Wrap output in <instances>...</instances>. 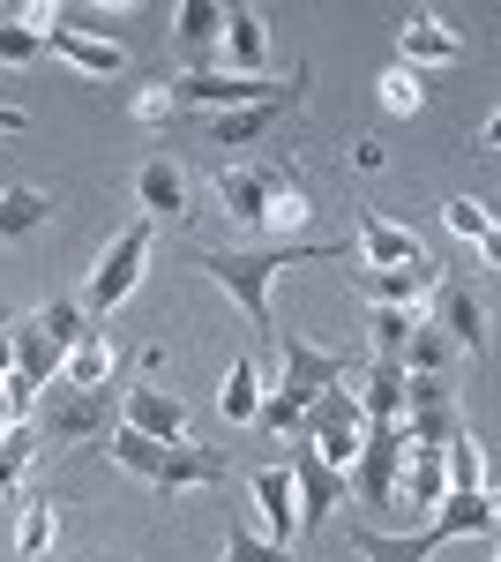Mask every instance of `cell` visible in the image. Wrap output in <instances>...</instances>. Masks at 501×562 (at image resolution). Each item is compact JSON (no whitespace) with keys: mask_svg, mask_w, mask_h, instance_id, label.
<instances>
[{"mask_svg":"<svg viewBox=\"0 0 501 562\" xmlns=\"http://www.w3.org/2000/svg\"><path fill=\"white\" fill-rule=\"evenodd\" d=\"M337 256H352V240H293V248H254V256H217V248H203L195 262H203V278L217 293L240 301V315H248L254 330H270V323H277V315H270V285H277L285 270H299V262H337Z\"/></svg>","mask_w":501,"mask_h":562,"instance_id":"6da1fadb","label":"cell"},{"mask_svg":"<svg viewBox=\"0 0 501 562\" xmlns=\"http://www.w3.org/2000/svg\"><path fill=\"white\" fill-rule=\"evenodd\" d=\"M464 532H494V495H442L434 518L419 532H375V525H352V548L367 562H426L442 540H464Z\"/></svg>","mask_w":501,"mask_h":562,"instance_id":"7a4b0ae2","label":"cell"},{"mask_svg":"<svg viewBox=\"0 0 501 562\" xmlns=\"http://www.w3.org/2000/svg\"><path fill=\"white\" fill-rule=\"evenodd\" d=\"M121 390L127 383H68V375H53L38 390V405H31V428H38V442H98L121 420Z\"/></svg>","mask_w":501,"mask_h":562,"instance_id":"3957f363","label":"cell"},{"mask_svg":"<svg viewBox=\"0 0 501 562\" xmlns=\"http://www.w3.org/2000/svg\"><path fill=\"white\" fill-rule=\"evenodd\" d=\"M315 83V68L299 60L293 83H277V76H225V68H187L172 90V105H209V113H240V105H270V98H293V90Z\"/></svg>","mask_w":501,"mask_h":562,"instance_id":"277c9868","label":"cell"},{"mask_svg":"<svg viewBox=\"0 0 501 562\" xmlns=\"http://www.w3.org/2000/svg\"><path fill=\"white\" fill-rule=\"evenodd\" d=\"M150 248H158V225H150V217H135V225H121V233H113V248L98 256V270H90V285H83V315H90V323H98V315H113V307L143 285Z\"/></svg>","mask_w":501,"mask_h":562,"instance_id":"5b68a950","label":"cell"},{"mask_svg":"<svg viewBox=\"0 0 501 562\" xmlns=\"http://www.w3.org/2000/svg\"><path fill=\"white\" fill-rule=\"evenodd\" d=\"M299 435L315 442V458L337 465V473H352V458H360V435H367V413H360V390L352 383H330L307 413H299Z\"/></svg>","mask_w":501,"mask_h":562,"instance_id":"8992f818","label":"cell"},{"mask_svg":"<svg viewBox=\"0 0 501 562\" xmlns=\"http://www.w3.org/2000/svg\"><path fill=\"white\" fill-rule=\"evenodd\" d=\"M405 420H382V428L360 435V458H352V495H360V510H389V495H397V465H405Z\"/></svg>","mask_w":501,"mask_h":562,"instance_id":"52a82bcc","label":"cell"},{"mask_svg":"<svg viewBox=\"0 0 501 562\" xmlns=\"http://www.w3.org/2000/svg\"><path fill=\"white\" fill-rule=\"evenodd\" d=\"M277 346H285V397H293L299 413H307V405H315V397H322V390L330 383H344V375H360V368H352V352H330V346H315V338H307V330H285V338H277Z\"/></svg>","mask_w":501,"mask_h":562,"instance_id":"ba28073f","label":"cell"},{"mask_svg":"<svg viewBox=\"0 0 501 562\" xmlns=\"http://www.w3.org/2000/svg\"><path fill=\"white\" fill-rule=\"evenodd\" d=\"M285 473H293V503H299V525L307 532H322L337 518V503H352V480L337 473V465H322L307 435H293V465Z\"/></svg>","mask_w":501,"mask_h":562,"instance_id":"9c48e42d","label":"cell"},{"mask_svg":"<svg viewBox=\"0 0 501 562\" xmlns=\"http://www.w3.org/2000/svg\"><path fill=\"white\" fill-rule=\"evenodd\" d=\"M352 285H360L375 307H412V315H434L442 262H412V270H367V262H352Z\"/></svg>","mask_w":501,"mask_h":562,"instance_id":"30bf717a","label":"cell"},{"mask_svg":"<svg viewBox=\"0 0 501 562\" xmlns=\"http://www.w3.org/2000/svg\"><path fill=\"white\" fill-rule=\"evenodd\" d=\"M285 180H293V166H225V173H217V203H225L232 225L262 233V211L277 203V188H285Z\"/></svg>","mask_w":501,"mask_h":562,"instance_id":"8fae6325","label":"cell"},{"mask_svg":"<svg viewBox=\"0 0 501 562\" xmlns=\"http://www.w3.org/2000/svg\"><path fill=\"white\" fill-rule=\"evenodd\" d=\"M121 428L150 435V442H187V405L158 383H127L121 390Z\"/></svg>","mask_w":501,"mask_h":562,"instance_id":"7c38bea8","label":"cell"},{"mask_svg":"<svg viewBox=\"0 0 501 562\" xmlns=\"http://www.w3.org/2000/svg\"><path fill=\"white\" fill-rule=\"evenodd\" d=\"M352 256L367 262V270H412V262H434L412 225H397V217H382V211H360V248H352Z\"/></svg>","mask_w":501,"mask_h":562,"instance_id":"4fadbf2b","label":"cell"},{"mask_svg":"<svg viewBox=\"0 0 501 562\" xmlns=\"http://www.w3.org/2000/svg\"><path fill=\"white\" fill-rule=\"evenodd\" d=\"M217 480H225V450H203V442H166V450H158L150 487H158V495H187V487H217Z\"/></svg>","mask_w":501,"mask_h":562,"instance_id":"5bb4252c","label":"cell"},{"mask_svg":"<svg viewBox=\"0 0 501 562\" xmlns=\"http://www.w3.org/2000/svg\"><path fill=\"white\" fill-rule=\"evenodd\" d=\"M397 53H405V68H419V76H426V68L464 60V38L442 23V15H426V8H419V15H405V31H397Z\"/></svg>","mask_w":501,"mask_h":562,"instance_id":"9a60e30c","label":"cell"},{"mask_svg":"<svg viewBox=\"0 0 501 562\" xmlns=\"http://www.w3.org/2000/svg\"><path fill=\"white\" fill-rule=\"evenodd\" d=\"M225 76H270V31L262 8H225Z\"/></svg>","mask_w":501,"mask_h":562,"instance_id":"2e32d148","label":"cell"},{"mask_svg":"<svg viewBox=\"0 0 501 562\" xmlns=\"http://www.w3.org/2000/svg\"><path fill=\"white\" fill-rule=\"evenodd\" d=\"M449 495V473H442V450H405V465H397V495L389 503H405L419 525L434 518V503Z\"/></svg>","mask_w":501,"mask_h":562,"instance_id":"e0dca14e","label":"cell"},{"mask_svg":"<svg viewBox=\"0 0 501 562\" xmlns=\"http://www.w3.org/2000/svg\"><path fill=\"white\" fill-rule=\"evenodd\" d=\"M135 195H143V217H150V225H166V217L180 225V217H187V166H172L166 150H158V158L135 173Z\"/></svg>","mask_w":501,"mask_h":562,"instance_id":"ac0fdd59","label":"cell"},{"mask_svg":"<svg viewBox=\"0 0 501 562\" xmlns=\"http://www.w3.org/2000/svg\"><path fill=\"white\" fill-rule=\"evenodd\" d=\"M38 38H45V53L76 60L83 76H121V68H127V45L121 38H83V31H68V23H45Z\"/></svg>","mask_w":501,"mask_h":562,"instance_id":"d6986e66","label":"cell"},{"mask_svg":"<svg viewBox=\"0 0 501 562\" xmlns=\"http://www.w3.org/2000/svg\"><path fill=\"white\" fill-rule=\"evenodd\" d=\"M434 301H442V315H434V330H442L449 346H457V352H487V307L471 301L464 285H442Z\"/></svg>","mask_w":501,"mask_h":562,"instance_id":"ffe728a7","label":"cell"},{"mask_svg":"<svg viewBox=\"0 0 501 562\" xmlns=\"http://www.w3.org/2000/svg\"><path fill=\"white\" fill-rule=\"evenodd\" d=\"M360 413H367V428L405 420V368L397 360H367L360 368Z\"/></svg>","mask_w":501,"mask_h":562,"instance_id":"44dd1931","label":"cell"},{"mask_svg":"<svg viewBox=\"0 0 501 562\" xmlns=\"http://www.w3.org/2000/svg\"><path fill=\"white\" fill-rule=\"evenodd\" d=\"M299 98H307V90H293V98H270V105H240V113H217V121H209V135H217V143H262V135L277 128Z\"/></svg>","mask_w":501,"mask_h":562,"instance_id":"7402d4cb","label":"cell"},{"mask_svg":"<svg viewBox=\"0 0 501 562\" xmlns=\"http://www.w3.org/2000/svg\"><path fill=\"white\" fill-rule=\"evenodd\" d=\"M442 473H449V495H487V442L471 428H457L442 442Z\"/></svg>","mask_w":501,"mask_h":562,"instance_id":"603a6c76","label":"cell"},{"mask_svg":"<svg viewBox=\"0 0 501 562\" xmlns=\"http://www.w3.org/2000/svg\"><path fill=\"white\" fill-rule=\"evenodd\" d=\"M254 503H262V540H277V548H293V473L285 465H262L254 473Z\"/></svg>","mask_w":501,"mask_h":562,"instance_id":"cb8c5ba5","label":"cell"},{"mask_svg":"<svg viewBox=\"0 0 501 562\" xmlns=\"http://www.w3.org/2000/svg\"><path fill=\"white\" fill-rule=\"evenodd\" d=\"M38 225H53V195L45 188H0V240H31Z\"/></svg>","mask_w":501,"mask_h":562,"instance_id":"d4e9b609","label":"cell"},{"mask_svg":"<svg viewBox=\"0 0 501 562\" xmlns=\"http://www.w3.org/2000/svg\"><path fill=\"white\" fill-rule=\"evenodd\" d=\"M442 217H449V233H457V240H471V248H479V262H501L494 211H487L479 195H457V203H442Z\"/></svg>","mask_w":501,"mask_h":562,"instance_id":"484cf974","label":"cell"},{"mask_svg":"<svg viewBox=\"0 0 501 562\" xmlns=\"http://www.w3.org/2000/svg\"><path fill=\"white\" fill-rule=\"evenodd\" d=\"M60 375H68V383H113V338H105V330L90 323L83 338L68 346V360H60Z\"/></svg>","mask_w":501,"mask_h":562,"instance_id":"4316f807","label":"cell"},{"mask_svg":"<svg viewBox=\"0 0 501 562\" xmlns=\"http://www.w3.org/2000/svg\"><path fill=\"white\" fill-rule=\"evenodd\" d=\"M217 413L240 420V428L262 413V375H254V360H232V368H225V383H217Z\"/></svg>","mask_w":501,"mask_h":562,"instance_id":"83f0119b","label":"cell"},{"mask_svg":"<svg viewBox=\"0 0 501 562\" xmlns=\"http://www.w3.org/2000/svg\"><path fill=\"white\" fill-rule=\"evenodd\" d=\"M172 31H180L187 53H209V45L225 38V8H217V0H180V8H172Z\"/></svg>","mask_w":501,"mask_h":562,"instance_id":"f1b7e54d","label":"cell"},{"mask_svg":"<svg viewBox=\"0 0 501 562\" xmlns=\"http://www.w3.org/2000/svg\"><path fill=\"white\" fill-rule=\"evenodd\" d=\"M31 458H38V428H31V420H15V428L0 435V503L15 495V480L31 473Z\"/></svg>","mask_w":501,"mask_h":562,"instance_id":"f546056e","label":"cell"},{"mask_svg":"<svg viewBox=\"0 0 501 562\" xmlns=\"http://www.w3.org/2000/svg\"><path fill=\"white\" fill-rule=\"evenodd\" d=\"M53 532H60L53 495H31V503H23V525H15V548H23V562H38L45 548H53Z\"/></svg>","mask_w":501,"mask_h":562,"instance_id":"4dcf8cb0","label":"cell"},{"mask_svg":"<svg viewBox=\"0 0 501 562\" xmlns=\"http://www.w3.org/2000/svg\"><path fill=\"white\" fill-rule=\"evenodd\" d=\"M307 217H315V195H307V180H285V188H277V203H270V211H262V233H293V225H307Z\"/></svg>","mask_w":501,"mask_h":562,"instance_id":"1f68e13d","label":"cell"},{"mask_svg":"<svg viewBox=\"0 0 501 562\" xmlns=\"http://www.w3.org/2000/svg\"><path fill=\"white\" fill-rule=\"evenodd\" d=\"M382 105H389V113H419V105H426L419 68H405V60H397V68H382Z\"/></svg>","mask_w":501,"mask_h":562,"instance_id":"d6a6232c","label":"cell"},{"mask_svg":"<svg viewBox=\"0 0 501 562\" xmlns=\"http://www.w3.org/2000/svg\"><path fill=\"white\" fill-rule=\"evenodd\" d=\"M412 307H375V360H405V338H412Z\"/></svg>","mask_w":501,"mask_h":562,"instance_id":"836d02e7","label":"cell"},{"mask_svg":"<svg viewBox=\"0 0 501 562\" xmlns=\"http://www.w3.org/2000/svg\"><path fill=\"white\" fill-rule=\"evenodd\" d=\"M45 53V38L38 31H23V23H15V8H8V23H0V60H8V68H23V60H38Z\"/></svg>","mask_w":501,"mask_h":562,"instance_id":"e575fe53","label":"cell"},{"mask_svg":"<svg viewBox=\"0 0 501 562\" xmlns=\"http://www.w3.org/2000/svg\"><path fill=\"white\" fill-rule=\"evenodd\" d=\"M127 113H135L143 128H172V113H180V105H172L166 83H150V90H135V105H127Z\"/></svg>","mask_w":501,"mask_h":562,"instance_id":"d590c367","label":"cell"},{"mask_svg":"<svg viewBox=\"0 0 501 562\" xmlns=\"http://www.w3.org/2000/svg\"><path fill=\"white\" fill-rule=\"evenodd\" d=\"M225 562H299L293 548H277V540H254V532H232L225 540Z\"/></svg>","mask_w":501,"mask_h":562,"instance_id":"8d00e7d4","label":"cell"},{"mask_svg":"<svg viewBox=\"0 0 501 562\" xmlns=\"http://www.w3.org/2000/svg\"><path fill=\"white\" fill-rule=\"evenodd\" d=\"M23 128H31V121H23L15 105H0V135H23Z\"/></svg>","mask_w":501,"mask_h":562,"instance_id":"74e56055","label":"cell"},{"mask_svg":"<svg viewBox=\"0 0 501 562\" xmlns=\"http://www.w3.org/2000/svg\"><path fill=\"white\" fill-rule=\"evenodd\" d=\"M8 368H15V338L0 330V383H8Z\"/></svg>","mask_w":501,"mask_h":562,"instance_id":"f35d334b","label":"cell"},{"mask_svg":"<svg viewBox=\"0 0 501 562\" xmlns=\"http://www.w3.org/2000/svg\"><path fill=\"white\" fill-rule=\"evenodd\" d=\"M8 428H15V413H8V390H0V435H8Z\"/></svg>","mask_w":501,"mask_h":562,"instance_id":"ab89813d","label":"cell"},{"mask_svg":"<svg viewBox=\"0 0 501 562\" xmlns=\"http://www.w3.org/2000/svg\"><path fill=\"white\" fill-rule=\"evenodd\" d=\"M0 23H8V8H0Z\"/></svg>","mask_w":501,"mask_h":562,"instance_id":"60d3db41","label":"cell"}]
</instances>
